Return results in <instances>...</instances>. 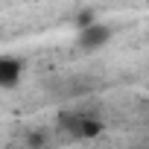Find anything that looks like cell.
Masks as SVG:
<instances>
[{
	"instance_id": "6da1fadb",
	"label": "cell",
	"mask_w": 149,
	"mask_h": 149,
	"mask_svg": "<svg viewBox=\"0 0 149 149\" xmlns=\"http://www.w3.org/2000/svg\"><path fill=\"white\" fill-rule=\"evenodd\" d=\"M58 129L73 134V137H97L102 132V120L94 117L91 111H61L58 114Z\"/></svg>"
},
{
	"instance_id": "7a4b0ae2",
	"label": "cell",
	"mask_w": 149,
	"mask_h": 149,
	"mask_svg": "<svg viewBox=\"0 0 149 149\" xmlns=\"http://www.w3.org/2000/svg\"><path fill=\"white\" fill-rule=\"evenodd\" d=\"M108 35H111V29L105 26V24H85V29L79 32V41H82V47H88V50H97V47H102L105 41H108Z\"/></svg>"
},
{
	"instance_id": "3957f363",
	"label": "cell",
	"mask_w": 149,
	"mask_h": 149,
	"mask_svg": "<svg viewBox=\"0 0 149 149\" xmlns=\"http://www.w3.org/2000/svg\"><path fill=\"white\" fill-rule=\"evenodd\" d=\"M21 73H24V64L6 56L3 61H0V85L3 88H15V82L21 79Z\"/></svg>"
}]
</instances>
